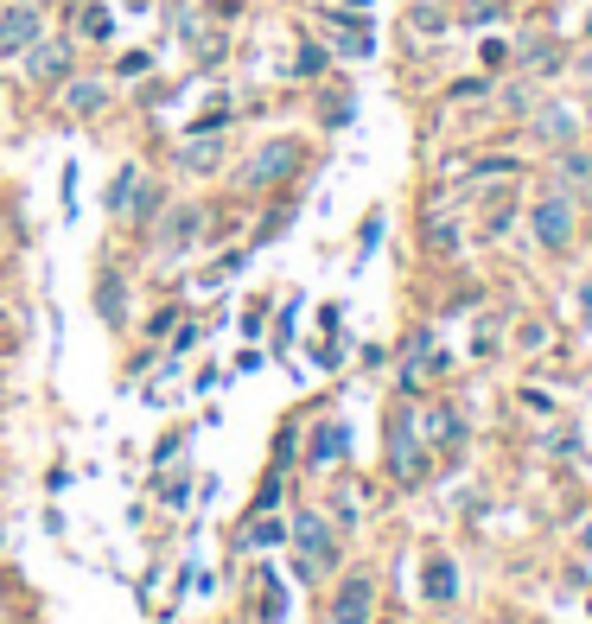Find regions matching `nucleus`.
I'll use <instances>...</instances> for the list:
<instances>
[{"mask_svg":"<svg viewBox=\"0 0 592 624\" xmlns=\"http://www.w3.org/2000/svg\"><path fill=\"white\" fill-rule=\"evenodd\" d=\"M293 542H300V574L306 580H319L325 567H338V535H332V523H325V516H300V523H293Z\"/></svg>","mask_w":592,"mask_h":624,"instance_id":"nucleus-1","label":"nucleus"},{"mask_svg":"<svg viewBox=\"0 0 592 624\" xmlns=\"http://www.w3.org/2000/svg\"><path fill=\"white\" fill-rule=\"evenodd\" d=\"M32 39H45V13L32 7V0H13V7L0 13V58H20Z\"/></svg>","mask_w":592,"mask_h":624,"instance_id":"nucleus-2","label":"nucleus"},{"mask_svg":"<svg viewBox=\"0 0 592 624\" xmlns=\"http://www.w3.org/2000/svg\"><path fill=\"white\" fill-rule=\"evenodd\" d=\"M300 160H306V147H300V141H268V147H261L255 160H249V172H242V179H249V185H274V179H287V172L300 166Z\"/></svg>","mask_w":592,"mask_h":624,"instance_id":"nucleus-3","label":"nucleus"},{"mask_svg":"<svg viewBox=\"0 0 592 624\" xmlns=\"http://www.w3.org/2000/svg\"><path fill=\"white\" fill-rule=\"evenodd\" d=\"M26 71H32V83L71 77V45H64V39H32L26 45Z\"/></svg>","mask_w":592,"mask_h":624,"instance_id":"nucleus-4","label":"nucleus"},{"mask_svg":"<svg viewBox=\"0 0 592 624\" xmlns=\"http://www.w3.org/2000/svg\"><path fill=\"white\" fill-rule=\"evenodd\" d=\"M535 242H542V249H567V242H573L567 198H542V204H535Z\"/></svg>","mask_w":592,"mask_h":624,"instance_id":"nucleus-5","label":"nucleus"},{"mask_svg":"<svg viewBox=\"0 0 592 624\" xmlns=\"http://www.w3.org/2000/svg\"><path fill=\"white\" fill-rule=\"evenodd\" d=\"M370 605H376L370 580H344L338 599H332V624H370Z\"/></svg>","mask_w":592,"mask_h":624,"instance_id":"nucleus-6","label":"nucleus"},{"mask_svg":"<svg viewBox=\"0 0 592 624\" xmlns=\"http://www.w3.org/2000/svg\"><path fill=\"white\" fill-rule=\"evenodd\" d=\"M198 223H204V211H172V217H166V230H160V242H166V255H179V249H191V236H198Z\"/></svg>","mask_w":592,"mask_h":624,"instance_id":"nucleus-7","label":"nucleus"},{"mask_svg":"<svg viewBox=\"0 0 592 624\" xmlns=\"http://www.w3.org/2000/svg\"><path fill=\"white\" fill-rule=\"evenodd\" d=\"M102 102H109V90H102L96 77H77L71 90H64V109H71V115H96Z\"/></svg>","mask_w":592,"mask_h":624,"instance_id":"nucleus-8","label":"nucleus"},{"mask_svg":"<svg viewBox=\"0 0 592 624\" xmlns=\"http://www.w3.org/2000/svg\"><path fill=\"white\" fill-rule=\"evenodd\" d=\"M452 593H459V574H452L446 554H433V561H427V599H433V605H446Z\"/></svg>","mask_w":592,"mask_h":624,"instance_id":"nucleus-9","label":"nucleus"},{"mask_svg":"<svg viewBox=\"0 0 592 624\" xmlns=\"http://www.w3.org/2000/svg\"><path fill=\"white\" fill-rule=\"evenodd\" d=\"M96 306H102V319H109V325L128 319V300H121V281H115V274H102V281H96Z\"/></svg>","mask_w":592,"mask_h":624,"instance_id":"nucleus-10","label":"nucleus"},{"mask_svg":"<svg viewBox=\"0 0 592 624\" xmlns=\"http://www.w3.org/2000/svg\"><path fill=\"white\" fill-rule=\"evenodd\" d=\"M535 128H542L548 141H561V147L573 141V115H567V109H542V115H535Z\"/></svg>","mask_w":592,"mask_h":624,"instance_id":"nucleus-11","label":"nucleus"},{"mask_svg":"<svg viewBox=\"0 0 592 624\" xmlns=\"http://www.w3.org/2000/svg\"><path fill=\"white\" fill-rule=\"evenodd\" d=\"M338 453H344V427H338V421H325V427H319V446H312V459L325 465V459H338Z\"/></svg>","mask_w":592,"mask_h":624,"instance_id":"nucleus-12","label":"nucleus"},{"mask_svg":"<svg viewBox=\"0 0 592 624\" xmlns=\"http://www.w3.org/2000/svg\"><path fill=\"white\" fill-rule=\"evenodd\" d=\"M134 192H141V172H121V179H115V192H109V211H128V204H134Z\"/></svg>","mask_w":592,"mask_h":624,"instance_id":"nucleus-13","label":"nucleus"},{"mask_svg":"<svg viewBox=\"0 0 592 624\" xmlns=\"http://www.w3.org/2000/svg\"><path fill=\"white\" fill-rule=\"evenodd\" d=\"M217 153H223V147H217V141H204V134H198V141H191V147L179 153V160H185L191 172H198V166H217Z\"/></svg>","mask_w":592,"mask_h":624,"instance_id":"nucleus-14","label":"nucleus"},{"mask_svg":"<svg viewBox=\"0 0 592 624\" xmlns=\"http://www.w3.org/2000/svg\"><path fill=\"white\" fill-rule=\"evenodd\" d=\"M83 32H90V39H109V32H115V20H109L102 7H90V13H83Z\"/></svg>","mask_w":592,"mask_h":624,"instance_id":"nucleus-15","label":"nucleus"},{"mask_svg":"<svg viewBox=\"0 0 592 624\" xmlns=\"http://www.w3.org/2000/svg\"><path fill=\"white\" fill-rule=\"evenodd\" d=\"M395 472H402V478H421V472H427V459L414 453V446H402V453H395Z\"/></svg>","mask_w":592,"mask_h":624,"instance_id":"nucleus-16","label":"nucleus"},{"mask_svg":"<svg viewBox=\"0 0 592 624\" xmlns=\"http://www.w3.org/2000/svg\"><path fill=\"white\" fill-rule=\"evenodd\" d=\"M561 166H567V179H592V160H586V153H561Z\"/></svg>","mask_w":592,"mask_h":624,"instance_id":"nucleus-17","label":"nucleus"},{"mask_svg":"<svg viewBox=\"0 0 592 624\" xmlns=\"http://www.w3.org/2000/svg\"><path fill=\"white\" fill-rule=\"evenodd\" d=\"M522 351H548V325H522Z\"/></svg>","mask_w":592,"mask_h":624,"instance_id":"nucleus-18","label":"nucleus"},{"mask_svg":"<svg viewBox=\"0 0 592 624\" xmlns=\"http://www.w3.org/2000/svg\"><path fill=\"white\" fill-rule=\"evenodd\" d=\"M344 51H351V58H370V32H344V39H338Z\"/></svg>","mask_w":592,"mask_h":624,"instance_id":"nucleus-19","label":"nucleus"},{"mask_svg":"<svg viewBox=\"0 0 592 624\" xmlns=\"http://www.w3.org/2000/svg\"><path fill=\"white\" fill-rule=\"evenodd\" d=\"M300 71H306V77H319V71H325V51H319V45H306V51H300Z\"/></svg>","mask_w":592,"mask_h":624,"instance_id":"nucleus-20","label":"nucleus"},{"mask_svg":"<svg viewBox=\"0 0 592 624\" xmlns=\"http://www.w3.org/2000/svg\"><path fill=\"white\" fill-rule=\"evenodd\" d=\"M573 542H580V554H592V516H586L580 529H573Z\"/></svg>","mask_w":592,"mask_h":624,"instance_id":"nucleus-21","label":"nucleus"}]
</instances>
